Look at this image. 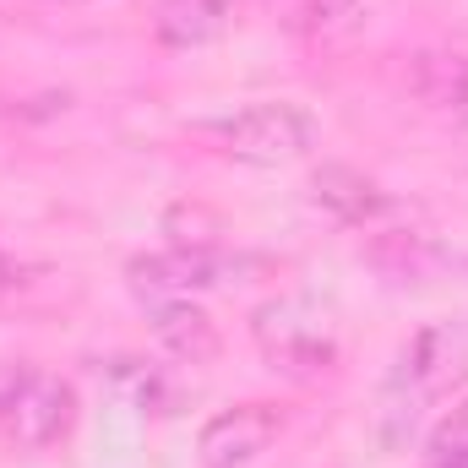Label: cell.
<instances>
[{"label":"cell","instance_id":"9c48e42d","mask_svg":"<svg viewBox=\"0 0 468 468\" xmlns=\"http://www.w3.org/2000/svg\"><path fill=\"white\" fill-rule=\"evenodd\" d=\"M409 88H414L420 104H431V110L468 115V55H452V49L414 55V66H409Z\"/></svg>","mask_w":468,"mask_h":468},{"label":"cell","instance_id":"8992f818","mask_svg":"<svg viewBox=\"0 0 468 468\" xmlns=\"http://www.w3.org/2000/svg\"><path fill=\"white\" fill-rule=\"evenodd\" d=\"M224 256H213L207 245H175V250H158V256H136L131 261V283L153 300L164 294H191V289H213L224 278Z\"/></svg>","mask_w":468,"mask_h":468},{"label":"cell","instance_id":"7a4b0ae2","mask_svg":"<svg viewBox=\"0 0 468 468\" xmlns=\"http://www.w3.org/2000/svg\"><path fill=\"white\" fill-rule=\"evenodd\" d=\"M458 354H463L458 333H420V338L403 349L398 370H392V387H387V425H392L387 436H392V441H398L403 425H414L420 409L458 376Z\"/></svg>","mask_w":468,"mask_h":468},{"label":"cell","instance_id":"6da1fadb","mask_svg":"<svg viewBox=\"0 0 468 468\" xmlns=\"http://www.w3.org/2000/svg\"><path fill=\"white\" fill-rule=\"evenodd\" d=\"M77 425V387L38 365H0V447L44 452Z\"/></svg>","mask_w":468,"mask_h":468},{"label":"cell","instance_id":"4fadbf2b","mask_svg":"<svg viewBox=\"0 0 468 468\" xmlns=\"http://www.w3.org/2000/svg\"><path fill=\"white\" fill-rule=\"evenodd\" d=\"M16 283H22V272H16V267L0 256V289H16Z\"/></svg>","mask_w":468,"mask_h":468},{"label":"cell","instance_id":"277c9868","mask_svg":"<svg viewBox=\"0 0 468 468\" xmlns=\"http://www.w3.org/2000/svg\"><path fill=\"white\" fill-rule=\"evenodd\" d=\"M316 125L300 104H250L234 120H224V147L234 158L250 164H278V158H300L311 147Z\"/></svg>","mask_w":468,"mask_h":468},{"label":"cell","instance_id":"30bf717a","mask_svg":"<svg viewBox=\"0 0 468 468\" xmlns=\"http://www.w3.org/2000/svg\"><path fill=\"white\" fill-rule=\"evenodd\" d=\"M229 22V0H164L158 5V38L175 44V49H191V44H207L218 38Z\"/></svg>","mask_w":468,"mask_h":468},{"label":"cell","instance_id":"3957f363","mask_svg":"<svg viewBox=\"0 0 468 468\" xmlns=\"http://www.w3.org/2000/svg\"><path fill=\"white\" fill-rule=\"evenodd\" d=\"M256 338H261L267 359L278 370H289V376H322L333 365V354H338L327 327H322V316L311 305H300V300L261 305L256 311Z\"/></svg>","mask_w":468,"mask_h":468},{"label":"cell","instance_id":"ba28073f","mask_svg":"<svg viewBox=\"0 0 468 468\" xmlns=\"http://www.w3.org/2000/svg\"><path fill=\"white\" fill-rule=\"evenodd\" d=\"M311 202L322 213H333L338 224H370V218L387 213V197L359 169H349V164H322L311 175Z\"/></svg>","mask_w":468,"mask_h":468},{"label":"cell","instance_id":"5b68a950","mask_svg":"<svg viewBox=\"0 0 468 468\" xmlns=\"http://www.w3.org/2000/svg\"><path fill=\"white\" fill-rule=\"evenodd\" d=\"M278 431H283V414H278L272 403H239V409H224V414H213V420L202 425V441H197L202 468L256 463V458L278 441Z\"/></svg>","mask_w":468,"mask_h":468},{"label":"cell","instance_id":"7c38bea8","mask_svg":"<svg viewBox=\"0 0 468 468\" xmlns=\"http://www.w3.org/2000/svg\"><path fill=\"white\" fill-rule=\"evenodd\" d=\"M354 11H359V0H300V27H311V33H333V27H344Z\"/></svg>","mask_w":468,"mask_h":468},{"label":"cell","instance_id":"52a82bcc","mask_svg":"<svg viewBox=\"0 0 468 468\" xmlns=\"http://www.w3.org/2000/svg\"><path fill=\"white\" fill-rule=\"evenodd\" d=\"M153 338L175 354L180 365H213L218 349H224L213 316H207L202 305H191V300H158V311H153Z\"/></svg>","mask_w":468,"mask_h":468},{"label":"cell","instance_id":"8fae6325","mask_svg":"<svg viewBox=\"0 0 468 468\" xmlns=\"http://www.w3.org/2000/svg\"><path fill=\"white\" fill-rule=\"evenodd\" d=\"M425 468H468V398L431 431L425 447Z\"/></svg>","mask_w":468,"mask_h":468}]
</instances>
